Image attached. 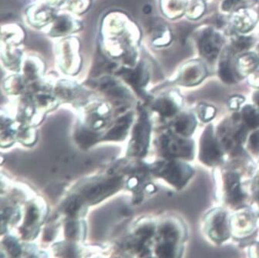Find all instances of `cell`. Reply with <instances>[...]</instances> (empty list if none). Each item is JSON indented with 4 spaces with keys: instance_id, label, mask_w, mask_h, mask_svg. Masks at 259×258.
Listing matches in <instances>:
<instances>
[{
    "instance_id": "cell-1",
    "label": "cell",
    "mask_w": 259,
    "mask_h": 258,
    "mask_svg": "<svg viewBox=\"0 0 259 258\" xmlns=\"http://www.w3.org/2000/svg\"><path fill=\"white\" fill-rule=\"evenodd\" d=\"M199 155L200 160L208 166L218 165L222 160V149L216 137L213 135L211 126L206 128L201 137Z\"/></svg>"
},
{
    "instance_id": "cell-2",
    "label": "cell",
    "mask_w": 259,
    "mask_h": 258,
    "mask_svg": "<svg viewBox=\"0 0 259 258\" xmlns=\"http://www.w3.org/2000/svg\"><path fill=\"white\" fill-rule=\"evenodd\" d=\"M229 221L228 213L223 210H216L207 219V227L210 238L217 242H223L229 237Z\"/></svg>"
},
{
    "instance_id": "cell-3",
    "label": "cell",
    "mask_w": 259,
    "mask_h": 258,
    "mask_svg": "<svg viewBox=\"0 0 259 258\" xmlns=\"http://www.w3.org/2000/svg\"><path fill=\"white\" fill-rule=\"evenodd\" d=\"M225 193L226 200L231 204H239L244 200L245 194L241 191L239 175L235 173L225 175Z\"/></svg>"
},
{
    "instance_id": "cell-4",
    "label": "cell",
    "mask_w": 259,
    "mask_h": 258,
    "mask_svg": "<svg viewBox=\"0 0 259 258\" xmlns=\"http://www.w3.org/2000/svg\"><path fill=\"white\" fill-rule=\"evenodd\" d=\"M167 179L178 187H184L194 175L191 166L184 163H169L167 167Z\"/></svg>"
},
{
    "instance_id": "cell-5",
    "label": "cell",
    "mask_w": 259,
    "mask_h": 258,
    "mask_svg": "<svg viewBox=\"0 0 259 258\" xmlns=\"http://www.w3.org/2000/svg\"><path fill=\"white\" fill-rule=\"evenodd\" d=\"M221 46L220 37L211 31L204 32L200 42L201 54L206 58L212 60L217 57Z\"/></svg>"
},
{
    "instance_id": "cell-6",
    "label": "cell",
    "mask_w": 259,
    "mask_h": 258,
    "mask_svg": "<svg viewBox=\"0 0 259 258\" xmlns=\"http://www.w3.org/2000/svg\"><path fill=\"white\" fill-rule=\"evenodd\" d=\"M167 150L175 157H191L194 152V144L188 140L173 139L167 141Z\"/></svg>"
},
{
    "instance_id": "cell-7",
    "label": "cell",
    "mask_w": 259,
    "mask_h": 258,
    "mask_svg": "<svg viewBox=\"0 0 259 258\" xmlns=\"http://www.w3.org/2000/svg\"><path fill=\"white\" fill-rule=\"evenodd\" d=\"M196 119L191 114H182L175 123L177 132L183 137H190L196 127Z\"/></svg>"
},
{
    "instance_id": "cell-8",
    "label": "cell",
    "mask_w": 259,
    "mask_h": 258,
    "mask_svg": "<svg viewBox=\"0 0 259 258\" xmlns=\"http://www.w3.org/2000/svg\"><path fill=\"white\" fill-rule=\"evenodd\" d=\"M241 117L246 126L251 129L259 126V110L252 106H246L242 109Z\"/></svg>"
},
{
    "instance_id": "cell-9",
    "label": "cell",
    "mask_w": 259,
    "mask_h": 258,
    "mask_svg": "<svg viewBox=\"0 0 259 258\" xmlns=\"http://www.w3.org/2000/svg\"><path fill=\"white\" fill-rule=\"evenodd\" d=\"M204 76V69L200 68L199 66H195V67H191L189 70H187L185 73L184 80L186 83L189 85L197 83L199 82Z\"/></svg>"
},
{
    "instance_id": "cell-10",
    "label": "cell",
    "mask_w": 259,
    "mask_h": 258,
    "mask_svg": "<svg viewBox=\"0 0 259 258\" xmlns=\"http://www.w3.org/2000/svg\"><path fill=\"white\" fill-rule=\"evenodd\" d=\"M258 63V59L253 54L243 56L242 58L239 60L240 66H243V70L248 72L252 71Z\"/></svg>"
},
{
    "instance_id": "cell-11",
    "label": "cell",
    "mask_w": 259,
    "mask_h": 258,
    "mask_svg": "<svg viewBox=\"0 0 259 258\" xmlns=\"http://www.w3.org/2000/svg\"><path fill=\"white\" fill-rule=\"evenodd\" d=\"M219 74H220L221 78L224 82L232 83L235 81V76H234L232 69H230V66H229L228 62L224 61L221 63Z\"/></svg>"
},
{
    "instance_id": "cell-12",
    "label": "cell",
    "mask_w": 259,
    "mask_h": 258,
    "mask_svg": "<svg viewBox=\"0 0 259 258\" xmlns=\"http://www.w3.org/2000/svg\"><path fill=\"white\" fill-rule=\"evenodd\" d=\"M160 112L165 116H171L177 111L176 106L170 100H164L160 102Z\"/></svg>"
},
{
    "instance_id": "cell-13",
    "label": "cell",
    "mask_w": 259,
    "mask_h": 258,
    "mask_svg": "<svg viewBox=\"0 0 259 258\" xmlns=\"http://www.w3.org/2000/svg\"><path fill=\"white\" fill-rule=\"evenodd\" d=\"M214 109L211 107L203 105L199 108V116L203 121H208L214 116Z\"/></svg>"
},
{
    "instance_id": "cell-14",
    "label": "cell",
    "mask_w": 259,
    "mask_h": 258,
    "mask_svg": "<svg viewBox=\"0 0 259 258\" xmlns=\"http://www.w3.org/2000/svg\"><path fill=\"white\" fill-rule=\"evenodd\" d=\"M251 44H252V39L251 38L238 37L234 42V46H235V48L238 50V51H241V50L249 48L251 47Z\"/></svg>"
},
{
    "instance_id": "cell-15",
    "label": "cell",
    "mask_w": 259,
    "mask_h": 258,
    "mask_svg": "<svg viewBox=\"0 0 259 258\" xmlns=\"http://www.w3.org/2000/svg\"><path fill=\"white\" fill-rule=\"evenodd\" d=\"M248 147L252 153H259V131H254L249 137Z\"/></svg>"
},
{
    "instance_id": "cell-16",
    "label": "cell",
    "mask_w": 259,
    "mask_h": 258,
    "mask_svg": "<svg viewBox=\"0 0 259 258\" xmlns=\"http://www.w3.org/2000/svg\"><path fill=\"white\" fill-rule=\"evenodd\" d=\"M241 0H226L223 4V9L225 10H229L236 5V4H239Z\"/></svg>"
},
{
    "instance_id": "cell-17",
    "label": "cell",
    "mask_w": 259,
    "mask_h": 258,
    "mask_svg": "<svg viewBox=\"0 0 259 258\" xmlns=\"http://www.w3.org/2000/svg\"><path fill=\"white\" fill-rule=\"evenodd\" d=\"M253 191H254V197L259 203V175L256 177L253 184Z\"/></svg>"
},
{
    "instance_id": "cell-18",
    "label": "cell",
    "mask_w": 259,
    "mask_h": 258,
    "mask_svg": "<svg viewBox=\"0 0 259 258\" xmlns=\"http://www.w3.org/2000/svg\"><path fill=\"white\" fill-rule=\"evenodd\" d=\"M254 100L256 104L259 107V92L255 94V95L254 96Z\"/></svg>"
}]
</instances>
